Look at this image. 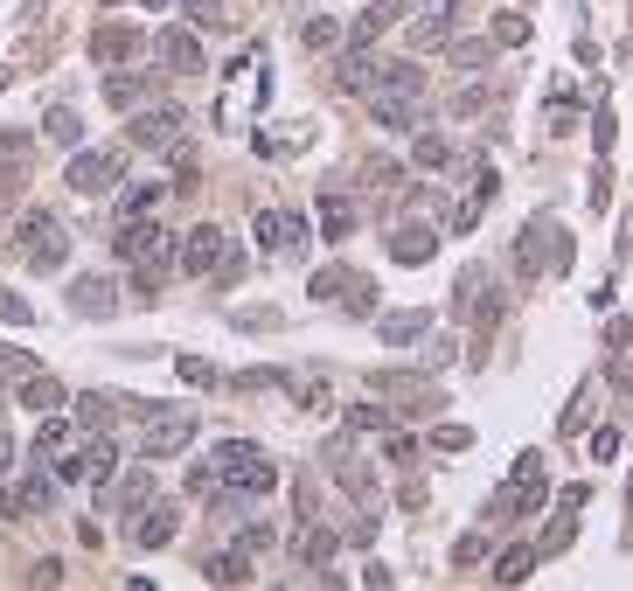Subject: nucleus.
<instances>
[{"label":"nucleus","instance_id":"1","mask_svg":"<svg viewBox=\"0 0 633 591\" xmlns=\"http://www.w3.org/2000/svg\"><path fill=\"white\" fill-rule=\"evenodd\" d=\"M209 473H216L223 501H258V494L279 487V466L265 459V445H251V439H223L209 452Z\"/></svg>","mask_w":633,"mask_h":591},{"label":"nucleus","instance_id":"2","mask_svg":"<svg viewBox=\"0 0 633 591\" xmlns=\"http://www.w3.org/2000/svg\"><path fill=\"white\" fill-rule=\"evenodd\" d=\"M174 265H181L188 279H237V251H230V237H223L216 223H195V230H181V244H174Z\"/></svg>","mask_w":633,"mask_h":591},{"label":"nucleus","instance_id":"3","mask_svg":"<svg viewBox=\"0 0 633 591\" xmlns=\"http://www.w3.org/2000/svg\"><path fill=\"white\" fill-rule=\"evenodd\" d=\"M21 258H28L35 272H56V265L70 258V230H63L49 209H28V216H21Z\"/></svg>","mask_w":633,"mask_h":591},{"label":"nucleus","instance_id":"4","mask_svg":"<svg viewBox=\"0 0 633 591\" xmlns=\"http://www.w3.org/2000/svg\"><path fill=\"white\" fill-rule=\"evenodd\" d=\"M112 251H119V258H133V265H154V272H167L174 237L160 230L154 216H126V223H119V237H112Z\"/></svg>","mask_w":633,"mask_h":591},{"label":"nucleus","instance_id":"5","mask_svg":"<svg viewBox=\"0 0 633 591\" xmlns=\"http://www.w3.org/2000/svg\"><path fill=\"white\" fill-rule=\"evenodd\" d=\"M195 445V411H147V432H140V459H174Z\"/></svg>","mask_w":633,"mask_h":591},{"label":"nucleus","instance_id":"6","mask_svg":"<svg viewBox=\"0 0 633 591\" xmlns=\"http://www.w3.org/2000/svg\"><path fill=\"white\" fill-rule=\"evenodd\" d=\"M181 126H188V112H181V105H147V98L133 105V147H147V153H167L174 140H188Z\"/></svg>","mask_w":633,"mask_h":591},{"label":"nucleus","instance_id":"7","mask_svg":"<svg viewBox=\"0 0 633 591\" xmlns=\"http://www.w3.org/2000/svg\"><path fill=\"white\" fill-rule=\"evenodd\" d=\"M369 119H376L383 133H418V126H425V91H390V84H376V91H369Z\"/></svg>","mask_w":633,"mask_h":591},{"label":"nucleus","instance_id":"8","mask_svg":"<svg viewBox=\"0 0 633 591\" xmlns=\"http://www.w3.org/2000/svg\"><path fill=\"white\" fill-rule=\"evenodd\" d=\"M119 167H126V147H77V160H70V188H77V195H112Z\"/></svg>","mask_w":633,"mask_h":591},{"label":"nucleus","instance_id":"9","mask_svg":"<svg viewBox=\"0 0 633 591\" xmlns=\"http://www.w3.org/2000/svg\"><path fill=\"white\" fill-rule=\"evenodd\" d=\"M251 230H258V244H265L272 258H286V251H300V244H307V223H300V216H286V209H258V216H251Z\"/></svg>","mask_w":633,"mask_h":591},{"label":"nucleus","instance_id":"10","mask_svg":"<svg viewBox=\"0 0 633 591\" xmlns=\"http://www.w3.org/2000/svg\"><path fill=\"white\" fill-rule=\"evenodd\" d=\"M28 508H35V515H49V508H56V473H28L21 487H7V494H0V515H28Z\"/></svg>","mask_w":633,"mask_h":591},{"label":"nucleus","instance_id":"11","mask_svg":"<svg viewBox=\"0 0 633 591\" xmlns=\"http://www.w3.org/2000/svg\"><path fill=\"white\" fill-rule=\"evenodd\" d=\"M432 251H439L432 223H397V237H390V258H397V265H432Z\"/></svg>","mask_w":633,"mask_h":591},{"label":"nucleus","instance_id":"12","mask_svg":"<svg viewBox=\"0 0 633 591\" xmlns=\"http://www.w3.org/2000/svg\"><path fill=\"white\" fill-rule=\"evenodd\" d=\"M70 306H77L84 320H112V313H119V286H112V279H77V286H70Z\"/></svg>","mask_w":633,"mask_h":591},{"label":"nucleus","instance_id":"13","mask_svg":"<svg viewBox=\"0 0 633 591\" xmlns=\"http://www.w3.org/2000/svg\"><path fill=\"white\" fill-rule=\"evenodd\" d=\"M174 529H181V515H174L167 501H154V508L140 501V522H133V543H140V550H160V543H174Z\"/></svg>","mask_w":633,"mask_h":591},{"label":"nucleus","instance_id":"14","mask_svg":"<svg viewBox=\"0 0 633 591\" xmlns=\"http://www.w3.org/2000/svg\"><path fill=\"white\" fill-rule=\"evenodd\" d=\"M154 56L167 70H202V42L188 35V28H160L154 35Z\"/></svg>","mask_w":633,"mask_h":591},{"label":"nucleus","instance_id":"15","mask_svg":"<svg viewBox=\"0 0 633 591\" xmlns=\"http://www.w3.org/2000/svg\"><path fill=\"white\" fill-rule=\"evenodd\" d=\"M140 49H147V35H133V28H98L91 35V63H126Z\"/></svg>","mask_w":633,"mask_h":591},{"label":"nucleus","instance_id":"16","mask_svg":"<svg viewBox=\"0 0 633 591\" xmlns=\"http://www.w3.org/2000/svg\"><path fill=\"white\" fill-rule=\"evenodd\" d=\"M293 557H300V571H320L327 557H334V529H320L314 515L300 522V536H293Z\"/></svg>","mask_w":633,"mask_h":591},{"label":"nucleus","instance_id":"17","mask_svg":"<svg viewBox=\"0 0 633 591\" xmlns=\"http://www.w3.org/2000/svg\"><path fill=\"white\" fill-rule=\"evenodd\" d=\"M147 91H154V84H147V70H119V77H105V105H112V112H133Z\"/></svg>","mask_w":633,"mask_h":591},{"label":"nucleus","instance_id":"18","mask_svg":"<svg viewBox=\"0 0 633 591\" xmlns=\"http://www.w3.org/2000/svg\"><path fill=\"white\" fill-rule=\"evenodd\" d=\"M411 7H418V0H376V7H369V14L355 21V42H376V35H383V28H397V21H404Z\"/></svg>","mask_w":633,"mask_h":591},{"label":"nucleus","instance_id":"19","mask_svg":"<svg viewBox=\"0 0 633 591\" xmlns=\"http://www.w3.org/2000/svg\"><path fill=\"white\" fill-rule=\"evenodd\" d=\"M21 404L42 418V411H56V404H63V383H56V376H42V369H28V376H21Z\"/></svg>","mask_w":633,"mask_h":591},{"label":"nucleus","instance_id":"20","mask_svg":"<svg viewBox=\"0 0 633 591\" xmlns=\"http://www.w3.org/2000/svg\"><path fill=\"white\" fill-rule=\"evenodd\" d=\"M571 536H578V508L564 501V508H557V522L536 536V564H543V557H557V550H571Z\"/></svg>","mask_w":633,"mask_h":591},{"label":"nucleus","instance_id":"21","mask_svg":"<svg viewBox=\"0 0 633 591\" xmlns=\"http://www.w3.org/2000/svg\"><path fill=\"white\" fill-rule=\"evenodd\" d=\"M376 70H383V63L362 56V42H355V49L341 56V91H376Z\"/></svg>","mask_w":633,"mask_h":591},{"label":"nucleus","instance_id":"22","mask_svg":"<svg viewBox=\"0 0 633 591\" xmlns=\"http://www.w3.org/2000/svg\"><path fill=\"white\" fill-rule=\"evenodd\" d=\"M425 327H432V313H383V327H376V334H383L390 348H411Z\"/></svg>","mask_w":633,"mask_h":591},{"label":"nucleus","instance_id":"23","mask_svg":"<svg viewBox=\"0 0 633 591\" xmlns=\"http://www.w3.org/2000/svg\"><path fill=\"white\" fill-rule=\"evenodd\" d=\"M202 578H209V585H251V557H244V550H223V557L202 564Z\"/></svg>","mask_w":633,"mask_h":591},{"label":"nucleus","instance_id":"24","mask_svg":"<svg viewBox=\"0 0 633 591\" xmlns=\"http://www.w3.org/2000/svg\"><path fill=\"white\" fill-rule=\"evenodd\" d=\"M112 466H119V445L98 432V439L84 445V480H91V487H105V480H112Z\"/></svg>","mask_w":633,"mask_h":591},{"label":"nucleus","instance_id":"25","mask_svg":"<svg viewBox=\"0 0 633 591\" xmlns=\"http://www.w3.org/2000/svg\"><path fill=\"white\" fill-rule=\"evenodd\" d=\"M543 237H550V223H529V237H522V272H536V258H543ZM564 258H571V244L557 237V244H550V265H564Z\"/></svg>","mask_w":633,"mask_h":591},{"label":"nucleus","instance_id":"26","mask_svg":"<svg viewBox=\"0 0 633 591\" xmlns=\"http://www.w3.org/2000/svg\"><path fill=\"white\" fill-rule=\"evenodd\" d=\"M348 230H355V209H348L341 195H320V237H327V244H341Z\"/></svg>","mask_w":633,"mask_h":591},{"label":"nucleus","instance_id":"27","mask_svg":"<svg viewBox=\"0 0 633 591\" xmlns=\"http://www.w3.org/2000/svg\"><path fill=\"white\" fill-rule=\"evenodd\" d=\"M536 571V543H515V550H501V564H494V585H522Z\"/></svg>","mask_w":633,"mask_h":591},{"label":"nucleus","instance_id":"28","mask_svg":"<svg viewBox=\"0 0 633 591\" xmlns=\"http://www.w3.org/2000/svg\"><path fill=\"white\" fill-rule=\"evenodd\" d=\"M42 133H49V140H56V147H84V119H77V112H70V105H56V112H49V119H42Z\"/></svg>","mask_w":633,"mask_h":591},{"label":"nucleus","instance_id":"29","mask_svg":"<svg viewBox=\"0 0 633 591\" xmlns=\"http://www.w3.org/2000/svg\"><path fill=\"white\" fill-rule=\"evenodd\" d=\"M160 195H167V181H140V188H126V195H119V216H154Z\"/></svg>","mask_w":633,"mask_h":591},{"label":"nucleus","instance_id":"30","mask_svg":"<svg viewBox=\"0 0 633 591\" xmlns=\"http://www.w3.org/2000/svg\"><path fill=\"white\" fill-rule=\"evenodd\" d=\"M411 160H418V167H453V147H446L439 133H418V147H411Z\"/></svg>","mask_w":633,"mask_h":591},{"label":"nucleus","instance_id":"31","mask_svg":"<svg viewBox=\"0 0 633 591\" xmlns=\"http://www.w3.org/2000/svg\"><path fill=\"white\" fill-rule=\"evenodd\" d=\"M348 432H390V411L383 404H348Z\"/></svg>","mask_w":633,"mask_h":591},{"label":"nucleus","instance_id":"32","mask_svg":"<svg viewBox=\"0 0 633 591\" xmlns=\"http://www.w3.org/2000/svg\"><path fill=\"white\" fill-rule=\"evenodd\" d=\"M494 63V42H453V70H487Z\"/></svg>","mask_w":633,"mask_h":591},{"label":"nucleus","instance_id":"33","mask_svg":"<svg viewBox=\"0 0 633 591\" xmlns=\"http://www.w3.org/2000/svg\"><path fill=\"white\" fill-rule=\"evenodd\" d=\"M300 42H307V49H334V42H341V28H334L327 14H314V21L300 28Z\"/></svg>","mask_w":633,"mask_h":591},{"label":"nucleus","instance_id":"34","mask_svg":"<svg viewBox=\"0 0 633 591\" xmlns=\"http://www.w3.org/2000/svg\"><path fill=\"white\" fill-rule=\"evenodd\" d=\"M35 445H42V452H63V445H70V425H63L56 411H42V432H35Z\"/></svg>","mask_w":633,"mask_h":591},{"label":"nucleus","instance_id":"35","mask_svg":"<svg viewBox=\"0 0 633 591\" xmlns=\"http://www.w3.org/2000/svg\"><path fill=\"white\" fill-rule=\"evenodd\" d=\"M28 153H35V140H28V133H0V167H21Z\"/></svg>","mask_w":633,"mask_h":591},{"label":"nucleus","instance_id":"36","mask_svg":"<svg viewBox=\"0 0 633 591\" xmlns=\"http://www.w3.org/2000/svg\"><path fill=\"white\" fill-rule=\"evenodd\" d=\"M494 42H501V49L529 42V21H522V14H501V21H494Z\"/></svg>","mask_w":633,"mask_h":591},{"label":"nucleus","instance_id":"37","mask_svg":"<svg viewBox=\"0 0 633 591\" xmlns=\"http://www.w3.org/2000/svg\"><path fill=\"white\" fill-rule=\"evenodd\" d=\"M341 293H348V272H341V265L314 272V299H341Z\"/></svg>","mask_w":633,"mask_h":591},{"label":"nucleus","instance_id":"38","mask_svg":"<svg viewBox=\"0 0 633 591\" xmlns=\"http://www.w3.org/2000/svg\"><path fill=\"white\" fill-rule=\"evenodd\" d=\"M432 445H439V452H467V445H474V432H467V425H439V432H432Z\"/></svg>","mask_w":633,"mask_h":591},{"label":"nucleus","instance_id":"39","mask_svg":"<svg viewBox=\"0 0 633 591\" xmlns=\"http://www.w3.org/2000/svg\"><path fill=\"white\" fill-rule=\"evenodd\" d=\"M265 543H272V529H265V522H244V529H237V550H244V557H258Z\"/></svg>","mask_w":633,"mask_h":591},{"label":"nucleus","instance_id":"40","mask_svg":"<svg viewBox=\"0 0 633 591\" xmlns=\"http://www.w3.org/2000/svg\"><path fill=\"white\" fill-rule=\"evenodd\" d=\"M174 369H181V383H202V390H209V383H216V369H209V362H195V355H181V362H174Z\"/></svg>","mask_w":633,"mask_h":591},{"label":"nucleus","instance_id":"41","mask_svg":"<svg viewBox=\"0 0 633 591\" xmlns=\"http://www.w3.org/2000/svg\"><path fill=\"white\" fill-rule=\"evenodd\" d=\"M613 383H620V390H627V397H633V348H627V341L613 348Z\"/></svg>","mask_w":633,"mask_h":591},{"label":"nucleus","instance_id":"42","mask_svg":"<svg viewBox=\"0 0 633 591\" xmlns=\"http://www.w3.org/2000/svg\"><path fill=\"white\" fill-rule=\"evenodd\" d=\"M0 320H14V327H28V320H35V306H28V299H14V293H0Z\"/></svg>","mask_w":633,"mask_h":591},{"label":"nucleus","instance_id":"43","mask_svg":"<svg viewBox=\"0 0 633 591\" xmlns=\"http://www.w3.org/2000/svg\"><path fill=\"white\" fill-rule=\"evenodd\" d=\"M432 42H446V21H418L411 28V49H432Z\"/></svg>","mask_w":633,"mask_h":591},{"label":"nucleus","instance_id":"44","mask_svg":"<svg viewBox=\"0 0 633 591\" xmlns=\"http://www.w3.org/2000/svg\"><path fill=\"white\" fill-rule=\"evenodd\" d=\"M480 105H487V84H467V91L453 98V112H460V119H467V112H480Z\"/></svg>","mask_w":633,"mask_h":591},{"label":"nucleus","instance_id":"45","mask_svg":"<svg viewBox=\"0 0 633 591\" xmlns=\"http://www.w3.org/2000/svg\"><path fill=\"white\" fill-rule=\"evenodd\" d=\"M585 418H592V397H585V390H578V397H571V411H564V432H578V425H585Z\"/></svg>","mask_w":633,"mask_h":591},{"label":"nucleus","instance_id":"46","mask_svg":"<svg viewBox=\"0 0 633 591\" xmlns=\"http://www.w3.org/2000/svg\"><path fill=\"white\" fill-rule=\"evenodd\" d=\"M480 550H487V543H480V536H460V550H453V564H460V571H467V564H480Z\"/></svg>","mask_w":633,"mask_h":591},{"label":"nucleus","instance_id":"47","mask_svg":"<svg viewBox=\"0 0 633 591\" xmlns=\"http://www.w3.org/2000/svg\"><path fill=\"white\" fill-rule=\"evenodd\" d=\"M620 452V432H592V459H613Z\"/></svg>","mask_w":633,"mask_h":591},{"label":"nucleus","instance_id":"48","mask_svg":"<svg viewBox=\"0 0 633 591\" xmlns=\"http://www.w3.org/2000/svg\"><path fill=\"white\" fill-rule=\"evenodd\" d=\"M188 21H223V14H216V0H188Z\"/></svg>","mask_w":633,"mask_h":591},{"label":"nucleus","instance_id":"49","mask_svg":"<svg viewBox=\"0 0 633 591\" xmlns=\"http://www.w3.org/2000/svg\"><path fill=\"white\" fill-rule=\"evenodd\" d=\"M7 466H14V439L0 432V473H7Z\"/></svg>","mask_w":633,"mask_h":591},{"label":"nucleus","instance_id":"50","mask_svg":"<svg viewBox=\"0 0 633 591\" xmlns=\"http://www.w3.org/2000/svg\"><path fill=\"white\" fill-rule=\"evenodd\" d=\"M0 209H7V188H0Z\"/></svg>","mask_w":633,"mask_h":591},{"label":"nucleus","instance_id":"51","mask_svg":"<svg viewBox=\"0 0 633 591\" xmlns=\"http://www.w3.org/2000/svg\"><path fill=\"white\" fill-rule=\"evenodd\" d=\"M147 7H167V0H147Z\"/></svg>","mask_w":633,"mask_h":591}]
</instances>
